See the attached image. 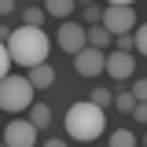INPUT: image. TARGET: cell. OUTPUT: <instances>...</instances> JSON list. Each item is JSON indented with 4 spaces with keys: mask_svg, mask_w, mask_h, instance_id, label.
<instances>
[{
    "mask_svg": "<svg viewBox=\"0 0 147 147\" xmlns=\"http://www.w3.org/2000/svg\"><path fill=\"white\" fill-rule=\"evenodd\" d=\"M4 44H7L11 59H15L18 66H26V70L40 66V63L48 59V52H52L48 33H44L40 26H26V22H22V30H11V37H7Z\"/></svg>",
    "mask_w": 147,
    "mask_h": 147,
    "instance_id": "6da1fadb",
    "label": "cell"
},
{
    "mask_svg": "<svg viewBox=\"0 0 147 147\" xmlns=\"http://www.w3.org/2000/svg\"><path fill=\"white\" fill-rule=\"evenodd\" d=\"M103 125H107V107H99V103H74L70 110H66V132H70L74 140H96L99 132H103Z\"/></svg>",
    "mask_w": 147,
    "mask_h": 147,
    "instance_id": "7a4b0ae2",
    "label": "cell"
},
{
    "mask_svg": "<svg viewBox=\"0 0 147 147\" xmlns=\"http://www.w3.org/2000/svg\"><path fill=\"white\" fill-rule=\"evenodd\" d=\"M33 92H37V85L30 81V74H26V77H22V74H7V77L0 81V107L7 110V114L30 110L33 107Z\"/></svg>",
    "mask_w": 147,
    "mask_h": 147,
    "instance_id": "3957f363",
    "label": "cell"
},
{
    "mask_svg": "<svg viewBox=\"0 0 147 147\" xmlns=\"http://www.w3.org/2000/svg\"><path fill=\"white\" fill-rule=\"evenodd\" d=\"M103 26L118 37V33H132V30L140 26V18L132 11V4H107V7H103Z\"/></svg>",
    "mask_w": 147,
    "mask_h": 147,
    "instance_id": "277c9868",
    "label": "cell"
},
{
    "mask_svg": "<svg viewBox=\"0 0 147 147\" xmlns=\"http://www.w3.org/2000/svg\"><path fill=\"white\" fill-rule=\"evenodd\" d=\"M74 70L81 74V77H96V74H103V70H107V52L85 44L81 52L74 55Z\"/></svg>",
    "mask_w": 147,
    "mask_h": 147,
    "instance_id": "5b68a950",
    "label": "cell"
},
{
    "mask_svg": "<svg viewBox=\"0 0 147 147\" xmlns=\"http://www.w3.org/2000/svg\"><path fill=\"white\" fill-rule=\"evenodd\" d=\"M37 132H40V129H37L30 118H15V121H7V129H4V140L11 147H33Z\"/></svg>",
    "mask_w": 147,
    "mask_h": 147,
    "instance_id": "8992f818",
    "label": "cell"
},
{
    "mask_svg": "<svg viewBox=\"0 0 147 147\" xmlns=\"http://www.w3.org/2000/svg\"><path fill=\"white\" fill-rule=\"evenodd\" d=\"M85 44H88V26H77V22H66L63 18V26H59V48L77 55Z\"/></svg>",
    "mask_w": 147,
    "mask_h": 147,
    "instance_id": "52a82bcc",
    "label": "cell"
},
{
    "mask_svg": "<svg viewBox=\"0 0 147 147\" xmlns=\"http://www.w3.org/2000/svg\"><path fill=\"white\" fill-rule=\"evenodd\" d=\"M107 74L114 77V81L132 77V74H136V55H132V52H121V48H114V52L107 55Z\"/></svg>",
    "mask_w": 147,
    "mask_h": 147,
    "instance_id": "ba28073f",
    "label": "cell"
},
{
    "mask_svg": "<svg viewBox=\"0 0 147 147\" xmlns=\"http://www.w3.org/2000/svg\"><path fill=\"white\" fill-rule=\"evenodd\" d=\"M30 81H33L37 88H52V85H55V70L48 66V63H40V66L30 70Z\"/></svg>",
    "mask_w": 147,
    "mask_h": 147,
    "instance_id": "9c48e42d",
    "label": "cell"
},
{
    "mask_svg": "<svg viewBox=\"0 0 147 147\" xmlns=\"http://www.w3.org/2000/svg\"><path fill=\"white\" fill-rule=\"evenodd\" d=\"M110 40H114V33H110L103 22H96V26H88V44L92 48H107Z\"/></svg>",
    "mask_w": 147,
    "mask_h": 147,
    "instance_id": "30bf717a",
    "label": "cell"
},
{
    "mask_svg": "<svg viewBox=\"0 0 147 147\" xmlns=\"http://www.w3.org/2000/svg\"><path fill=\"white\" fill-rule=\"evenodd\" d=\"M44 11L52 18H70L74 15V0H44Z\"/></svg>",
    "mask_w": 147,
    "mask_h": 147,
    "instance_id": "8fae6325",
    "label": "cell"
},
{
    "mask_svg": "<svg viewBox=\"0 0 147 147\" xmlns=\"http://www.w3.org/2000/svg\"><path fill=\"white\" fill-rule=\"evenodd\" d=\"M30 121H33L37 129H48L52 125V107H48V103H33V107H30Z\"/></svg>",
    "mask_w": 147,
    "mask_h": 147,
    "instance_id": "7c38bea8",
    "label": "cell"
},
{
    "mask_svg": "<svg viewBox=\"0 0 147 147\" xmlns=\"http://www.w3.org/2000/svg\"><path fill=\"white\" fill-rule=\"evenodd\" d=\"M44 18H48L44 7H33V4H30V7H22V22H26V26H44Z\"/></svg>",
    "mask_w": 147,
    "mask_h": 147,
    "instance_id": "4fadbf2b",
    "label": "cell"
},
{
    "mask_svg": "<svg viewBox=\"0 0 147 147\" xmlns=\"http://www.w3.org/2000/svg\"><path fill=\"white\" fill-rule=\"evenodd\" d=\"M136 103H140V99L132 96V88H125V92H118V96H114V107L125 110V114H132V107H136Z\"/></svg>",
    "mask_w": 147,
    "mask_h": 147,
    "instance_id": "5bb4252c",
    "label": "cell"
},
{
    "mask_svg": "<svg viewBox=\"0 0 147 147\" xmlns=\"http://www.w3.org/2000/svg\"><path fill=\"white\" fill-rule=\"evenodd\" d=\"M132 144H136V136L129 129H114L110 132V147H132Z\"/></svg>",
    "mask_w": 147,
    "mask_h": 147,
    "instance_id": "9a60e30c",
    "label": "cell"
},
{
    "mask_svg": "<svg viewBox=\"0 0 147 147\" xmlns=\"http://www.w3.org/2000/svg\"><path fill=\"white\" fill-rule=\"evenodd\" d=\"M85 22H88V26L103 22V4H85Z\"/></svg>",
    "mask_w": 147,
    "mask_h": 147,
    "instance_id": "2e32d148",
    "label": "cell"
},
{
    "mask_svg": "<svg viewBox=\"0 0 147 147\" xmlns=\"http://www.w3.org/2000/svg\"><path fill=\"white\" fill-rule=\"evenodd\" d=\"M114 44H118L121 52H136V33H118V37H114Z\"/></svg>",
    "mask_w": 147,
    "mask_h": 147,
    "instance_id": "e0dca14e",
    "label": "cell"
},
{
    "mask_svg": "<svg viewBox=\"0 0 147 147\" xmlns=\"http://www.w3.org/2000/svg\"><path fill=\"white\" fill-rule=\"evenodd\" d=\"M92 103H99V107H110V103H114V92H107V88H92Z\"/></svg>",
    "mask_w": 147,
    "mask_h": 147,
    "instance_id": "ac0fdd59",
    "label": "cell"
},
{
    "mask_svg": "<svg viewBox=\"0 0 147 147\" xmlns=\"http://www.w3.org/2000/svg\"><path fill=\"white\" fill-rule=\"evenodd\" d=\"M132 33H136V52H140V55H147V22H144V26H136Z\"/></svg>",
    "mask_w": 147,
    "mask_h": 147,
    "instance_id": "d6986e66",
    "label": "cell"
},
{
    "mask_svg": "<svg viewBox=\"0 0 147 147\" xmlns=\"http://www.w3.org/2000/svg\"><path fill=\"white\" fill-rule=\"evenodd\" d=\"M132 96H136V99H147V77L132 81Z\"/></svg>",
    "mask_w": 147,
    "mask_h": 147,
    "instance_id": "ffe728a7",
    "label": "cell"
},
{
    "mask_svg": "<svg viewBox=\"0 0 147 147\" xmlns=\"http://www.w3.org/2000/svg\"><path fill=\"white\" fill-rule=\"evenodd\" d=\"M132 118H136V121H144V125H147V99H140V103L132 107Z\"/></svg>",
    "mask_w": 147,
    "mask_h": 147,
    "instance_id": "44dd1931",
    "label": "cell"
},
{
    "mask_svg": "<svg viewBox=\"0 0 147 147\" xmlns=\"http://www.w3.org/2000/svg\"><path fill=\"white\" fill-rule=\"evenodd\" d=\"M15 11V0H0V15H11Z\"/></svg>",
    "mask_w": 147,
    "mask_h": 147,
    "instance_id": "7402d4cb",
    "label": "cell"
},
{
    "mask_svg": "<svg viewBox=\"0 0 147 147\" xmlns=\"http://www.w3.org/2000/svg\"><path fill=\"white\" fill-rule=\"evenodd\" d=\"M107 4H136V0H107Z\"/></svg>",
    "mask_w": 147,
    "mask_h": 147,
    "instance_id": "603a6c76",
    "label": "cell"
},
{
    "mask_svg": "<svg viewBox=\"0 0 147 147\" xmlns=\"http://www.w3.org/2000/svg\"><path fill=\"white\" fill-rule=\"evenodd\" d=\"M85 4H96V0H85Z\"/></svg>",
    "mask_w": 147,
    "mask_h": 147,
    "instance_id": "cb8c5ba5",
    "label": "cell"
},
{
    "mask_svg": "<svg viewBox=\"0 0 147 147\" xmlns=\"http://www.w3.org/2000/svg\"><path fill=\"white\" fill-rule=\"evenodd\" d=\"M144 144H147V136H144Z\"/></svg>",
    "mask_w": 147,
    "mask_h": 147,
    "instance_id": "d4e9b609",
    "label": "cell"
}]
</instances>
